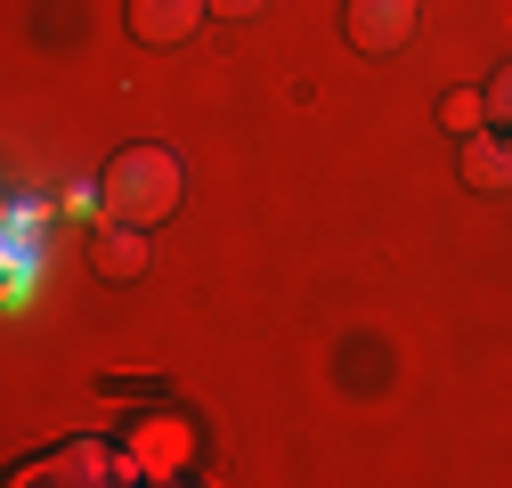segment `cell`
Instances as JSON below:
<instances>
[{
  "label": "cell",
  "instance_id": "obj_1",
  "mask_svg": "<svg viewBox=\"0 0 512 488\" xmlns=\"http://www.w3.org/2000/svg\"><path fill=\"white\" fill-rule=\"evenodd\" d=\"M179 188H187V171H179L171 147H131V155H114V171H106V220L155 228L163 212H179Z\"/></svg>",
  "mask_w": 512,
  "mask_h": 488
},
{
  "label": "cell",
  "instance_id": "obj_2",
  "mask_svg": "<svg viewBox=\"0 0 512 488\" xmlns=\"http://www.w3.org/2000/svg\"><path fill=\"white\" fill-rule=\"evenodd\" d=\"M350 41L366 57H391L415 41V0H350Z\"/></svg>",
  "mask_w": 512,
  "mask_h": 488
},
{
  "label": "cell",
  "instance_id": "obj_3",
  "mask_svg": "<svg viewBox=\"0 0 512 488\" xmlns=\"http://www.w3.org/2000/svg\"><path fill=\"white\" fill-rule=\"evenodd\" d=\"M212 25V0H131V33L147 49H179L187 33Z\"/></svg>",
  "mask_w": 512,
  "mask_h": 488
},
{
  "label": "cell",
  "instance_id": "obj_4",
  "mask_svg": "<svg viewBox=\"0 0 512 488\" xmlns=\"http://www.w3.org/2000/svg\"><path fill=\"white\" fill-rule=\"evenodd\" d=\"M464 179L488 188V196H504L512 188V131H472L464 139Z\"/></svg>",
  "mask_w": 512,
  "mask_h": 488
},
{
  "label": "cell",
  "instance_id": "obj_5",
  "mask_svg": "<svg viewBox=\"0 0 512 488\" xmlns=\"http://www.w3.org/2000/svg\"><path fill=\"white\" fill-rule=\"evenodd\" d=\"M131 456L147 464V480H171V472H179V456H187V440L171 432V423H147V432L131 440Z\"/></svg>",
  "mask_w": 512,
  "mask_h": 488
},
{
  "label": "cell",
  "instance_id": "obj_6",
  "mask_svg": "<svg viewBox=\"0 0 512 488\" xmlns=\"http://www.w3.org/2000/svg\"><path fill=\"white\" fill-rule=\"evenodd\" d=\"M106 269H114V277H139V269H147V236H139V220H114V228H106Z\"/></svg>",
  "mask_w": 512,
  "mask_h": 488
},
{
  "label": "cell",
  "instance_id": "obj_7",
  "mask_svg": "<svg viewBox=\"0 0 512 488\" xmlns=\"http://www.w3.org/2000/svg\"><path fill=\"white\" fill-rule=\"evenodd\" d=\"M447 131H456V139L488 131V90H456V98H447Z\"/></svg>",
  "mask_w": 512,
  "mask_h": 488
},
{
  "label": "cell",
  "instance_id": "obj_8",
  "mask_svg": "<svg viewBox=\"0 0 512 488\" xmlns=\"http://www.w3.org/2000/svg\"><path fill=\"white\" fill-rule=\"evenodd\" d=\"M488 122H496V131H512V66L488 82Z\"/></svg>",
  "mask_w": 512,
  "mask_h": 488
},
{
  "label": "cell",
  "instance_id": "obj_9",
  "mask_svg": "<svg viewBox=\"0 0 512 488\" xmlns=\"http://www.w3.org/2000/svg\"><path fill=\"white\" fill-rule=\"evenodd\" d=\"M277 0H212V17H228V25H252V17H269Z\"/></svg>",
  "mask_w": 512,
  "mask_h": 488
}]
</instances>
